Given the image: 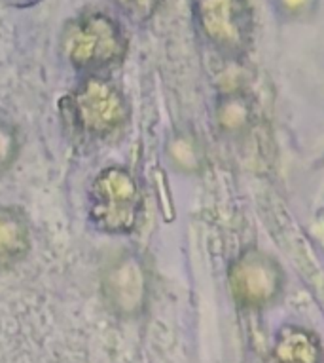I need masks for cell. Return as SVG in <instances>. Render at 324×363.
Listing matches in <instances>:
<instances>
[{
	"label": "cell",
	"mask_w": 324,
	"mask_h": 363,
	"mask_svg": "<svg viewBox=\"0 0 324 363\" xmlns=\"http://www.w3.org/2000/svg\"><path fill=\"white\" fill-rule=\"evenodd\" d=\"M61 50L72 69L91 77L118 67L127 52V40L112 18L93 12L66 25Z\"/></svg>",
	"instance_id": "cell-1"
},
{
	"label": "cell",
	"mask_w": 324,
	"mask_h": 363,
	"mask_svg": "<svg viewBox=\"0 0 324 363\" xmlns=\"http://www.w3.org/2000/svg\"><path fill=\"white\" fill-rule=\"evenodd\" d=\"M106 301L120 314H135L146 297V270L135 253H124L110 262L103 276Z\"/></svg>",
	"instance_id": "cell-5"
},
{
	"label": "cell",
	"mask_w": 324,
	"mask_h": 363,
	"mask_svg": "<svg viewBox=\"0 0 324 363\" xmlns=\"http://www.w3.org/2000/svg\"><path fill=\"white\" fill-rule=\"evenodd\" d=\"M89 219L97 230L110 236L131 234L142 213L141 189L127 167H105L91 183Z\"/></svg>",
	"instance_id": "cell-2"
},
{
	"label": "cell",
	"mask_w": 324,
	"mask_h": 363,
	"mask_svg": "<svg viewBox=\"0 0 324 363\" xmlns=\"http://www.w3.org/2000/svg\"><path fill=\"white\" fill-rule=\"evenodd\" d=\"M76 130L91 139H106L124 128L129 107L122 89L103 74L86 77L66 97Z\"/></svg>",
	"instance_id": "cell-3"
},
{
	"label": "cell",
	"mask_w": 324,
	"mask_h": 363,
	"mask_svg": "<svg viewBox=\"0 0 324 363\" xmlns=\"http://www.w3.org/2000/svg\"><path fill=\"white\" fill-rule=\"evenodd\" d=\"M29 251V217L16 206H0V270L19 264Z\"/></svg>",
	"instance_id": "cell-6"
},
{
	"label": "cell",
	"mask_w": 324,
	"mask_h": 363,
	"mask_svg": "<svg viewBox=\"0 0 324 363\" xmlns=\"http://www.w3.org/2000/svg\"><path fill=\"white\" fill-rule=\"evenodd\" d=\"M283 272L272 257L260 251H247L241 255L230 270V284L241 303L248 306H258L267 303L281 289Z\"/></svg>",
	"instance_id": "cell-4"
},
{
	"label": "cell",
	"mask_w": 324,
	"mask_h": 363,
	"mask_svg": "<svg viewBox=\"0 0 324 363\" xmlns=\"http://www.w3.org/2000/svg\"><path fill=\"white\" fill-rule=\"evenodd\" d=\"M8 6H13V8H30L42 2V0H4Z\"/></svg>",
	"instance_id": "cell-10"
},
{
	"label": "cell",
	"mask_w": 324,
	"mask_h": 363,
	"mask_svg": "<svg viewBox=\"0 0 324 363\" xmlns=\"http://www.w3.org/2000/svg\"><path fill=\"white\" fill-rule=\"evenodd\" d=\"M19 155V131L18 128L0 118V173L8 172L16 164Z\"/></svg>",
	"instance_id": "cell-8"
},
{
	"label": "cell",
	"mask_w": 324,
	"mask_h": 363,
	"mask_svg": "<svg viewBox=\"0 0 324 363\" xmlns=\"http://www.w3.org/2000/svg\"><path fill=\"white\" fill-rule=\"evenodd\" d=\"M320 346L311 333L303 329L287 328L273 346L272 363H318Z\"/></svg>",
	"instance_id": "cell-7"
},
{
	"label": "cell",
	"mask_w": 324,
	"mask_h": 363,
	"mask_svg": "<svg viewBox=\"0 0 324 363\" xmlns=\"http://www.w3.org/2000/svg\"><path fill=\"white\" fill-rule=\"evenodd\" d=\"M116 6L133 21H144L154 13L161 0H114Z\"/></svg>",
	"instance_id": "cell-9"
}]
</instances>
